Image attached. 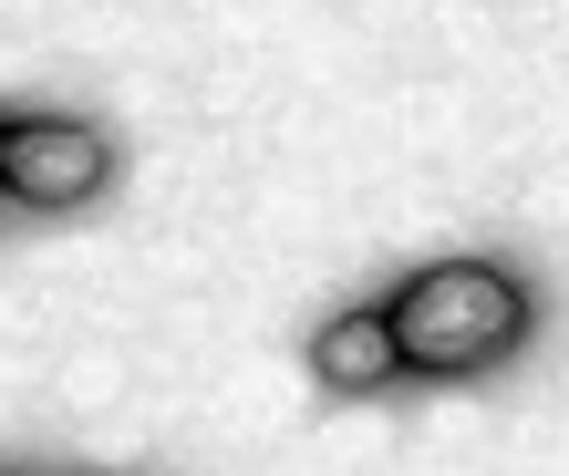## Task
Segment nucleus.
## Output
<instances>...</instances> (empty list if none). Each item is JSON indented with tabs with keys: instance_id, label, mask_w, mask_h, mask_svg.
I'll return each mask as SVG.
<instances>
[{
	"instance_id": "2",
	"label": "nucleus",
	"mask_w": 569,
	"mask_h": 476,
	"mask_svg": "<svg viewBox=\"0 0 569 476\" xmlns=\"http://www.w3.org/2000/svg\"><path fill=\"white\" fill-rule=\"evenodd\" d=\"M0 187H11L21 208H73V197L104 187V135L73 125V115L0 125Z\"/></svg>"
},
{
	"instance_id": "3",
	"label": "nucleus",
	"mask_w": 569,
	"mask_h": 476,
	"mask_svg": "<svg viewBox=\"0 0 569 476\" xmlns=\"http://www.w3.org/2000/svg\"><path fill=\"white\" fill-rule=\"evenodd\" d=\"M393 363H405V353H393V321L383 311H342V321L311 331V373H321L331 394H383Z\"/></svg>"
},
{
	"instance_id": "1",
	"label": "nucleus",
	"mask_w": 569,
	"mask_h": 476,
	"mask_svg": "<svg viewBox=\"0 0 569 476\" xmlns=\"http://www.w3.org/2000/svg\"><path fill=\"white\" fill-rule=\"evenodd\" d=\"M393 353L425 363V373H477L518 343V321H528V290L508 280V269H487V259H435L415 269L405 290H393Z\"/></svg>"
}]
</instances>
